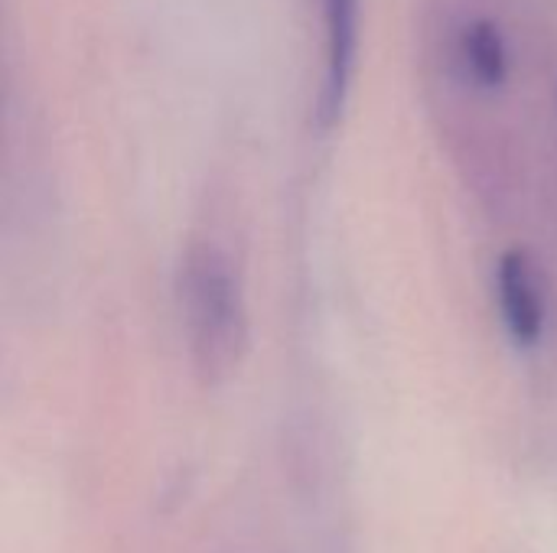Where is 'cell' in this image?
Listing matches in <instances>:
<instances>
[{
    "label": "cell",
    "instance_id": "obj_1",
    "mask_svg": "<svg viewBox=\"0 0 557 553\" xmlns=\"http://www.w3.org/2000/svg\"><path fill=\"white\" fill-rule=\"evenodd\" d=\"M183 300L196 368L209 381H215L238 362V349L245 339L242 293L228 271V261L219 251L199 248L186 257Z\"/></svg>",
    "mask_w": 557,
    "mask_h": 553
},
{
    "label": "cell",
    "instance_id": "obj_2",
    "mask_svg": "<svg viewBox=\"0 0 557 553\" xmlns=\"http://www.w3.org/2000/svg\"><path fill=\"white\" fill-rule=\"evenodd\" d=\"M320 20H323V75L317 95V121L320 127H333L343 117L356 78L362 0H320Z\"/></svg>",
    "mask_w": 557,
    "mask_h": 553
},
{
    "label": "cell",
    "instance_id": "obj_3",
    "mask_svg": "<svg viewBox=\"0 0 557 553\" xmlns=\"http://www.w3.org/2000/svg\"><path fill=\"white\" fill-rule=\"evenodd\" d=\"M496 297L503 323L519 345H535L545 332V297L532 261L522 251H509L496 267Z\"/></svg>",
    "mask_w": 557,
    "mask_h": 553
}]
</instances>
